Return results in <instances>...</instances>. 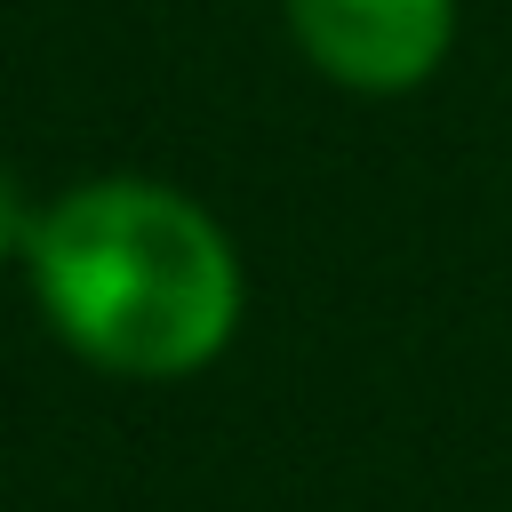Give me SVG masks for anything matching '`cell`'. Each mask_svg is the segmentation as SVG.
<instances>
[{
	"label": "cell",
	"mask_w": 512,
	"mask_h": 512,
	"mask_svg": "<svg viewBox=\"0 0 512 512\" xmlns=\"http://www.w3.org/2000/svg\"><path fill=\"white\" fill-rule=\"evenodd\" d=\"M24 240V208H16V192H8V176H0V256Z\"/></svg>",
	"instance_id": "obj_3"
},
{
	"label": "cell",
	"mask_w": 512,
	"mask_h": 512,
	"mask_svg": "<svg viewBox=\"0 0 512 512\" xmlns=\"http://www.w3.org/2000/svg\"><path fill=\"white\" fill-rule=\"evenodd\" d=\"M288 24L328 80L360 96H400L448 56L456 0H288Z\"/></svg>",
	"instance_id": "obj_2"
},
{
	"label": "cell",
	"mask_w": 512,
	"mask_h": 512,
	"mask_svg": "<svg viewBox=\"0 0 512 512\" xmlns=\"http://www.w3.org/2000/svg\"><path fill=\"white\" fill-rule=\"evenodd\" d=\"M48 320L120 376H192L232 344L240 256L168 184H80L32 224Z\"/></svg>",
	"instance_id": "obj_1"
}]
</instances>
